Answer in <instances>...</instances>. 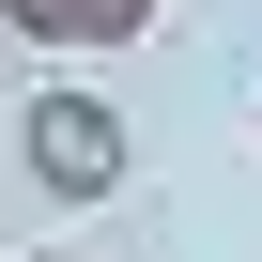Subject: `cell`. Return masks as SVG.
Wrapping results in <instances>:
<instances>
[{
  "mask_svg": "<svg viewBox=\"0 0 262 262\" xmlns=\"http://www.w3.org/2000/svg\"><path fill=\"white\" fill-rule=\"evenodd\" d=\"M16 139H31V185H47V201H108L123 170H139V139H123L108 93H31Z\"/></svg>",
  "mask_w": 262,
  "mask_h": 262,
  "instance_id": "6da1fadb",
  "label": "cell"
},
{
  "mask_svg": "<svg viewBox=\"0 0 262 262\" xmlns=\"http://www.w3.org/2000/svg\"><path fill=\"white\" fill-rule=\"evenodd\" d=\"M155 16H170V0H0V31H31V47H62V62H77V47H139Z\"/></svg>",
  "mask_w": 262,
  "mask_h": 262,
  "instance_id": "7a4b0ae2",
  "label": "cell"
}]
</instances>
